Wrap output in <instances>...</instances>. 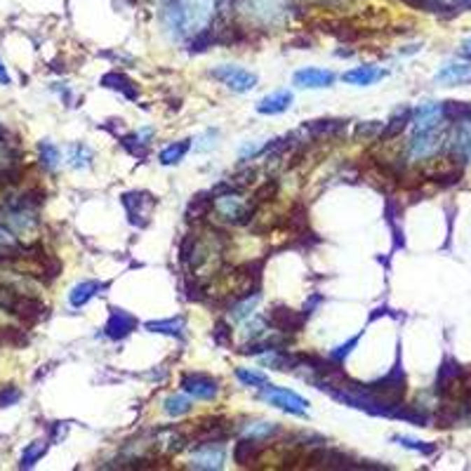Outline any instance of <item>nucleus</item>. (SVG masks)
I'll use <instances>...</instances> for the list:
<instances>
[{
    "mask_svg": "<svg viewBox=\"0 0 471 471\" xmlns=\"http://www.w3.org/2000/svg\"><path fill=\"white\" fill-rule=\"evenodd\" d=\"M210 17L208 0H165L163 19L165 27L172 31L175 38H182L198 27H203Z\"/></svg>",
    "mask_w": 471,
    "mask_h": 471,
    "instance_id": "f257e3e1",
    "label": "nucleus"
},
{
    "mask_svg": "<svg viewBox=\"0 0 471 471\" xmlns=\"http://www.w3.org/2000/svg\"><path fill=\"white\" fill-rule=\"evenodd\" d=\"M367 389H370L375 396L384 398V401L389 403H403V396H405V389H408V379H405V372H403V363H401V356L396 358V363L389 372H386L384 377L375 379V382L365 384Z\"/></svg>",
    "mask_w": 471,
    "mask_h": 471,
    "instance_id": "f03ea898",
    "label": "nucleus"
},
{
    "mask_svg": "<svg viewBox=\"0 0 471 471\" xmlns=\"http://www.w3.org/2000/svg\"><path fill=\"white\" fill-rule=\"evenodd\" d=\"M215 210L229 224H250V219L257 212V205L253 201L245 203L238 193H222V196H215Z\"/></svg>",
    "mask_w": 471,
    "mask_h": 471,
    "instance_id": "7ed1b4c3",
    "label": "nucleus"
},
{
    "mask_svg": "<svg viewBox=\"0 0 471 471\" xmlns=\"http://www.w3.org/2000/svg\"><path fill=\"white\" fill-rule=\"evenodd\" d=\"M262 401H267L269 405H276V408L286 410L290 415H307L309 410V403L300 393L283 389V386H274V384L262 386Z\"/></svg>",
    "mask_w": 471,
    "mask_h": 471,
    "instance_id": "20e7f679",
    "label": "nucleus"
},
{
    "mask_svg": "<svg viewBox=\"0 0 471 471\" xmlns=\"http://www.w3.org/2000/svg\"><path fill=\"white\" fill-rule=\"evenodd\" d=\"M229 436V419L224 417H203L198 422H191L189 438L193 443H212V441H227Z\"/></svg>",
    "mask_w": 471,
    "mask_h": 471,
    "instance_id": "39448f33",
    "label": "nucleus"
},
{
    "mask_svg": "<svg viewBox=\"0 0 471 471\" xmlns=\"http://www.w3.org/2000/svg\"><path fill=\"white\" fill-rule=\"evenodd\" d=\"M267 321L276 332L297 335V332H302V328H304L307 316H304V311L300 314V311H295V309H290L286 304H276V307L269 309Z\"/></svg>",
    "mask_w": 471,
    "mask_h": 471,
    "instance_id": "423d86ee",
    "label": "nucleus"
},
{
    "mask_svg": "<svg viewBox=\"0 0 471 471\" xmlns=\"http://www.w3.org/2000/svg\"><path fill=\"white\" fill-rule=\"evenodd\" d=\"M212 78L219 80L222 85H227L234 92H250V90L257 87V76L250 73L241 66H234V64H224V66H217L212 71Z\"/></svg>",
    "mask_w": 471,
    "mask_h": 471,
    "instance_id": "0eeeda50",
    "label": "nucleus"
},
{
    "mask_svg": "<svg viewBox=\"0 0 471 471\" xmlns=\"http://www.w3.org/2000/svg\"><path fill=\"white\" fill-rule=\"evenodd\" d=\"M179 386H182L184 393H189L193 398H201V401H212L219 393V379L205 375V372H186V375H182Z\"/></svg>",
    "mask_w": 471,
    "mask_h": 471,
    "instance_id": "6e6552de",
    "label": "nucleus"
},
{
    "mask_svg": "<svg viewBox=\"0 0 471 471\" xmlns=\"http://www.w3.org/2000/svg\"><path fill=\"white\" fill-rule=\"evenodd\" d=\"M443 132L438 130H424V132H412V137H410V146H408V151H410V158H415V160H424V158H431L434 153L441 148V144H443Z\"/></svg>",
    "mask_w": 471,
    "mask_h": 471,
    "instance_id": "1a4fd4ad",
    "label": "nucleus"
},
{
    "mask_svg": "<svg viewBox=\"0 0 471 471\" xmlns=\"http://www.w3.org/2000/svg\"><path fill=\"white\" fill-rule=\"evenodd\" d=\"M45 311H48V309H45V304L38 300V297L27 295V293H19V297L15 300V304H12V309L8 314H12L15 318H19L24 325H34L41 318H45Z\"/></svg>",
    "mask_w": 471,
    "mask_h": 471,
    "instance_id": "9d476101",
    "label": "nucleus"
},
{
    "mask_svg": "<svg viewBox=\"0 0 471 471\" xmlns=\"http://www.w3.org/2000/svg\"><path fill=\"white\" fill-rule=\"evenodd\" d=\"M224 467V441L198 443L191 455V469H222Z\"/></svg>",
    "mask_w": 471,
    "mask_h": 471,
    "instance_id": "9b49d317",
    "label": "nucleus"
},
{
    "mask_svg": "<svg viewBox=\"0 0 471 471\" xmlns=\"http://www.w3.org/2000/svg\"><path fill=\"white\" fill-rule=\"evenodd\" d=\"M122 205H125L127 215H130V222L134 227H146L148 212L156 205V198H151L144 191H130L122 196Z\"/></svg>",
    "mask_w": 471,
    "mask_h": 471,
    "instance_id": "f8f14e48",
    "label": "nucleus"
},
{
    "mask_svg": "<svg viewBox=\"0 0 471 471\" xmlns=\"http://www.w3.org/2000/svg\"><path fill=\"white\" fill-rule=\"evenodd\" d=\"M137 318H134L132 314H127L125 309H118V307H113L111 309V316H108V321H106V328H104V332H106V337L108 339H125L127 335H130L132 330H137Z\"/></svg>",
    "mask_w": 471,
    "mask_h": 471,
    "instance_id": "ddd939ff",
    "label": "nucleus"
},
{
    "mask_svg": "<svg viewBox=\"0 0 471 471\" xmlns=\"http://www.w3.org/2000/svg\"><path fill=\"white\" fill-rule=\"evenodd\" d=\"M441 120H445L443 108L441 104H434V101L419 104V108L412 111V127H415V132L436 130V127H441Z\"/></svg>",
    "mask_w": 471,
    "mask_h": 471,
    "instance_id": "4468645a",
    "label": "nucleus"
},
{
    "mask_svg": "<svg viewBox=\"0 0 471 471\" xmlns=\"http://www.w3.org/2000/svg\"><path fill=\"white\" fill-rule=\"evenodd\" d=\"M335 80H337V76L325 69H302L293 76V83L297 87H309V90L330 87Z\"/></svg>",
    "mask_w": 471,
    "mask_h": 471,
    "instance_id": "2eb2a0df",
    "label": "nucleus"
},
{
    "mask_svg": "<svg viewBox=\"0 0 471 471\" xmlns=\"http://www.w3.org/2000/svg\"><path fill=\"white\" fill-rule=\"evenodd\" d=\"M262 363L267 367H274V370H297L302 365V356L300 353H290L286 349H271L269 353L262 356Z\"/></svg>",
    "mask_w": 471,
    "mask_h": 471,
    "instance_id": "dca6fc26",
    "label": "nucleus"
},
{
    "mask_svg": "<svg viewBox=\"0 0 471 471\" xmlns=\"http://www.w3.org/2000/svg\"><path fill=\"white\" fill-rule=\"evenodd\" d=\"M101 85L108 87V90H115V92H120L125 99H130V101H134L139 97V87L134 85L125 73H120V71H108L104 78H101Z\"/></svg>",
    "mask_w": 471,
    "mask_h": 471,
    "instance_id": "f3484780",
    "label": "nucleus"
},
{
    "mask_svg": "<svg viewBox=\"0 0 471 471\" xmlns=\"http://www.w3.org/2000/svg\"><path fill=\"white\" fill-rule=\"evenodd\" d=\"M262 441H255V438H243L234 445V462H238L241 467H250V464L260 462L264 448L260 445Z\"/></svg>",
    "mask_w": 471,
    "mask_h": 471,
    "instance_id": "a211bd4d",
    "label": "nucleus"
},
{
    "mask_svg": "<svg viewBox=\"0 0 471 471\" xmlns=\"http://www.w3.org/2000/svg\"><path fill=\"white\" fill-rule=\"evenodd\" d=\"M386 78V71L384 69H377V66H356L351 71H346L344 76H342V80L349 83V85H372V83Z\"/></svg>",
    "mask_w": 471,
    "mask_h": 471,
    "instance_id": "6ab92c4d",
    "label": "nucleus"
},
{
    "mask_svg": "<svg viewBox=\"0 0 471 471\" xmlns=\"http://www.w3.org/2000/svg\"><path fill=\"white\" fill-rule=\"evenodd\" d=\"M290 104H293V92H288V90H279V92L264 97L260 99V104H257V111L264 113V115H279L283 111H288Z\"/></svg>",
    "mask_w": 471,
    "mask_h": 471,
    "instance_id": "aec40b11",
    "label": "nucleus"
},
{
    "mask_svg": "<svg viewBox=\"0 0 471 471\" xmlns=\"http://www.w3.org/2000/svg\"><path fill=\"white\" fill-rule=\"evenodd\" d=\"M464 375H467V370H464V367H462L460 363H457L455 358H450V356H448V358L443 360V365L438 367V375H436V391L443 396L445 389H448V386L453 384L455 379H460V377H464Z\"/></svg>",
    "mask_w": 471,
    "mask_h": 471,
    "instance_id": "412c9836",
    "label": "nucleus"
},
{
    "mask_svg": "<svg viewBox=\"0 0 471 471\" xmlns=\"http://www.w3.org/2000/svg\"><path fill=\"white\" fill-rule=\"evenodd\" d=\"M212 208H215V196H212V191L210 193H205V191L196 193L193 201L189 203V208H186V222H191V224L203 222V219L210 215Z\"/></svg>",
    "mask_w": 471,
    "mask_h": 471,
    "instance_id": "4be33fe9",
    "label": "nucleus"
},
{
    "mask_svg": "<svg viewBox=\"0 0 471 471\" xmlns=\"http://www.w3.org/2000/svg\"><path fill=\"white\" fill-rule=\"evenodd\" d=\"M408 122H412V108H408V106L398 108V111L389 118V122L384 125V130L379 132V139L389 141L393 137H398V134H401L405 127H408Z\"/></svg>",
    "mask_w": 471,
    "mask_h": 471,
    "instance_id": "5701e85b",
    "label": "nucleus"
},
{
    "mask_svg": "<svg viewBox=\"0 0 471 471\" xmlns=\"http://www.w3.org/2000/svg\"><path fill=\"white\" fill-rule=\"evenodd\" d=\"M304 130L311 137H330V134H339L346 130V120H335V118H321V120H309L304 122Z\"/></svg>",
    "mask_w": 471,
    "mask_h": 471,
    "instance_id": "b1692460",
    "label": "nucleus"
},
{
    "mask_svg": "<svg viewBox=\"0 0 471 471\" xmlns=\"http://www.w3.org/2000/svg\"><path fill=\"white\" fill-rule=\"evenodd\" d=\"M101 290V283L99 281H83V283H78V286H73L71 288V293H69V302H71V307L73 309H80V307H85L92 297L99 293Z\"/></svg>",
    "mask_w": 471,
    "mask_h": 471,
    "instance_id": "393cba45",
    "label": "nucleus"
},
{
    "mask_svg": "<svg viewBox=\"0 0 471 471\" xmlns=\"http://www.w3.org/2000/svg\"><path fill=\"white\" fill-rule=\"evenodd\" d=\"M146 330L158 332V335H170V337L182 339L184 330H186V321L182 318V316H177V318H165V321H148Z\"/></svg>",
    "mask_w": 471,
    "mask_h": 471,
    "instance_id": "a878e982",
    "label": "nucleus"
},
{
    "mask_svg": "<svg viewBox=\"0 0 471 471\" xmlns=\"http://www.w3.org/2000/svg\"><path fill=\"white\" fill-rule=\"evenodd\" d=\"M438 83H448V85H457V83L471 80V64H448L436 73Z\"/></svg>",
    "mask_w": 471,
    "mask_h": 471,
    "instance_id": "bb28decb",
    "label": "nucleus"
},
{
    "mask_svg": "<svg viewBox=\"0 0 471 471\" xmlns=\"http://www.w3.org/2000/svg\"><path fill=\"white\" fill-rule=\"evenodd\" d=\"M443 118L450 122H469L471 120V101H443Z\"/></svg>",
    "mask_w": 471,
    "mask_h": 471,
    "instance_id": "cd10ccee",
    "label": "nucleus"
},
{
    "mask_svg": "<svg viewBox=\"0 0 471 471\" xmlns=\"http://www.w3.org/2000/svg\"><path fill=\"white\" fill-rule=\"evenodd\" d=\"M309 227V210L307 205L302 203H295L290 212L286 215V229L295 231V234H302V231H307Z\"/></svg>",
    "mask_w": 471,
    "mask_h": 471,
    "instance_id": "c85d7f7f",
    "label": "nucleus"
},
{
    "mask_svg": "<svg viewBox=\"0 0 471 471\" xmlns=\"http://www.w3.org/2000/svg\"><path fill=\"white\" fill-rule=\"evenodd\" d=\"M393 417L403 419V422L415 424V427H427V424H429V415L424 410H419L417 405H405V403H401L396 408V412H393Z\"/></svg>",
    "mask_w": 471,
    "mask_h": 471,
    "instance_id": "c756f323",
    "label": "nucleus"
},
{
    "mask_svg": "<svg viewBox=\"0 0 471 471\" xmlns=\"http://www.w3.org/2000/svg\"><path fill=\"white\" fill-rule=\"evenodd\" d=\"M245 436L255 438V441H269L271 436H276L281 431V427L276 422H250L248 427H243Z\"/></svg>",
    "mask_w": 471,
    "mask_h": 471,
    "instance_id": "7c9ffc66",
    "label": "nucleus"
},
{
    "mask_svg": "<svg viewBox=\"0 0 471 471\" xmlns=\"http://www.w3.org/2000/svg\"><path fill=\"white\" fill-rule=\"evenodd\" d=\"M189 148H191V144H189V139H182V141H175V144H170V146H165L163 151H160V156H158V160L163 165H177L179 160H182L186 153H189Z\"/></svg>",
    "mask_w": 471,
    "mask_h": 471,
    "instance_id": "2f4dec72",
    "label": "nucleus"
},
{
    "mask_svg": "<svg viewBox=\"0 0 471 471\" xmlns=\"http://www.w3.org/2000/svg\"><path fill=\"white\" fill-rule=\"evenodd\" d=\"M163 410H165L170 417L186 415V412L191 410V398H189V393H186V396H182V393H172V396H167L165 401H163Z\"/></svg>",
    "mask_w": 471,
    "mask_h": 471,
    "instance_id": "473e14b6",
    "label": "nucleus"
},
{
    "mask_svg": "<svg viewBox=\"0 0 471 471\" xmlns=\"http://www.w3.org/2000/svg\"><path fill=\"white\" fill-rule=\"evenodd\" d=\"M257 302H260V293H253V295L243 297V300H236L234 304H231V318L243 321L245 316L253 314V309L257 307Z\"/></svg>",
    "mask_w": 471,
    "mask_h": 471,
    "instance_id": "72a5a7b5",
    "label": "nucleus"
},
{
    "mask_svg": "<svg viewBox=\"0 0 471 471\" xmlns=\"http://www.w3.org/2000/svg\"><path fill=\"white\" fill-rule=\"evenodd\" d=\"M45 453H48V441H34L22 453V469H31Z\"/></svg>",
    "mask_w": 471,
    "mask_h": 471,
    "instance_id": "f704fd0d",
    "label": "nucleus"
},
{
    "mask_svg": "<svg viewBox=\"0 0 471 471\" xmlns=\"http://www.w3.org/2000/svg\"><path fill=\"white\" fill-rule=\"evenodd\" d=\"M236 377L241 379L245 386H255V389H262V386L269 384V377L264 375V372H257V370H250V367H238L236 370Z\"/></svg>",
    "mask_w": 471,
    "mask_h": 471,
    "instance_id": "c9c22d12",
    "label": "nucleus"
},
{
    "mask_svg": "<svg viewBox=\"0 0 471 471\" xmlns=\"http://www.w3.org/2000/svg\"><path fill=\"white\" fill-rule=\"evenodd\" d=\"M276 196H279V182H276V179H267V182H264L260 189L253 193V203L260 208V205L274 201Z\"/></svg>",
    "mask_w": 471,
    "mask_h": 471,
    "instance_id": "e433bc0d",
    "label": "nucleus"
},
{
    "mask_svg": "<svg viewBox=\"0 0 471 471\" xmlns=\"http://www.w3.org/2000/svg\"><path fill=\"white\" fill-rule=\"evenodd\" d=\"M38 151H41L43 167L52 170V167L59 165V148H57L52 141H41V144H38Z\"/></svg>",
    "mask_w": 471,
    "mask_h": 471,
    "instance_id": "4c0bfd02",
    "label": "nucleus"
},
{
    "mask_svg": "<svg viewBox=\"0 0 471 471\" xmlns=\"http://www.w3.org/2000/svg\"><path fill=\"white\" fill-rule=\"evenodd\" d=\"M29 342L27 332L19 330V328H0V344L8 346H24Z\"/></svg>",
    "mask_w": 471,
    "mask_h": 471,
    "instance_id": "58836bf2",
    "label": "nucleus"
},
{
    "mask_svg": "<svg viewBox=\"0 0 471 471\" xmlns=\"http://www.w3.org/2000/svg\"><path fill=\"white\" fill-rule=\"evenodd\" d=\"M69 160L73 167H87L92 163V151L85 144H76L69 148Z\"/></svg>",
    "mask_w": 471,
    "mask_h": 471,
    "instance_id": "ea45409f",
    "label": "nucleus"
},
{
    "mask_svg": "<svg viewBox=\"0 0 471 471\" xmlns=\"http://www.w3.org/2000/svg\"><path fill=\"white\" fill-rule=\"evenodd\" d=\"M360 337H363V330H360L356 337H351L346 344H339V346H335V349L330 351V360H335V363H344L346 358H349V353L356 349V344L360 342Z\"/></svg>",
    "mask_w": 471,
    "mask_h": 471,
    "instance_id": "a19ab883",
    "label": "nucleus"
},
{
    "mask_svg": "<svg viewBox=\"0 0 471 471\" xmlns=\"http://www.w3.org/2000/svg\"><path fill=\"white\" fill-rule=\"evenodd\" d=\"M212 342L222 349H231V325L227 321H217L215 330H212Z\"/></svg>",
    "mask_w": 471,
    "mask_h": 471,
    "instance_id": "79ce46f5",
    "label": "nucleus"
},
{
    "mask_svg": "<svg viewBox=\"0 0 471 471\" xmlns=\"http://www.w3.org/2000/svg\"><path fill=\"white\" fill-rule=\"evenodd\" d=\"M398 445H403V448H410V450H417V453L422 455H434L436 453V445L434 443H424V441H415V438H408V436H396L393 438Z\"/></svg>",
    "mask_w": 471,
    "mask_h": 471,
    "instance_id": "37998d69",
    "label": "nucleus"
},
{
    "mask_svg": "<svg viewBox=\"0 0 471 471\" xmlns=\"http://www.w3.org/2000/svg\"><path fill=\"white\" fill-rule=\"evenodd\" d=\"M212 43H215V34H212V29H205V31H201V34L193 36V41L189 45V52H193V55L205 52Z\"/></svg>",
    "mask_w": 471,
    "mask_h": 471,
    "instance_id": "c03bdc74",
    "label": "nucleus"
},
{
    "mask_svg": "<svg viewBox=\"0 0 471 471\" xmlns=\"http://www.w3.org/2000/svg\"><path fill=\"white\" fill-rule=\"evenodd\" d=\"M19 398H22V391L17 389V386H5V389H0V408H10V405H15Z\"/></svg>",
    "mask_w": 471,
    "mask_h": 471,
    "instance_id": "a18cd8bd",
    "label": "nucleus"
},
{
    "mask_svg": "<svg viewBox=\"0 0 471 471\" xmlns=\"http://www.w3.org/2000/svg\"><path fill=\"white\" fill-rule=\"evenodd\" d=\"M375 132H382V125H379L377 120H370V122H365V125H358L356 127V137H372Z\"/></svg>",
    "mask_w": 471,
    "mask_h": 471,
    "instance_id": "49530a36",
    "label": "nucleus"
},
{
    "mask_svg": "<svg viewBox=\"0 0 471 471\" xmlns=\"http://www.w3.org/2000/svg\"><path fill=\"white\" fill-rule=\"evenodd\" d=\"M321 302H323V297H321V295H314L311 300L307 302V304H304V316H307V318H309V314L314 311V307H316V304H321Z\"/></svg>",
    "mask_w": 471,
    "mask_h": 471,
    "instance_id": "de8ad7c7",
    "label": "nucleus"
},
{
    "mask_svg": "<svg viewBox=\"0 0 471 471\" xmlns=\"http://www.w3.org/2000/svg\"><path fill=\"white\" fill-rule=\"evenodd\" d=\"M0 83H3V85H10V76H8V69H5L3 59H0Z\"/></svg>",
    "mask_w": 471,
    "mask_h": 471,
    "instance_id": "09e8293b",
    "label": "nucleus"
},
{
    "mask_svg": "<svg viewBox=\"0 0 471 471\" xmlns=\"http://www.w3.org/2000/svg\"><path fill=\"white\" fill-rule=\"evenodd\" d=\"M462 55H464V57H469V59H471V41H467V43H464V48H462Z\"/></svg>",
    "mask_w": 471,
    "mask_h": 471,
    "instance_id": "8fccbe9b",
    "label": "nucleus"
},
{
    "mask_svg": "<svg viewBox=\"0 0 471 471\" xmlns=\"http://www.w3.org/2000/svg\"><path fill=\"white\" fill-rule=\"evenodd\" d=\"M462 8H471V0H460Z\"/></svg>",
    "mask_w": 471,
    "mask_h": 471,
    "instance_id": "3c124183",
    "label": "nucleus"
}]
</instances>
